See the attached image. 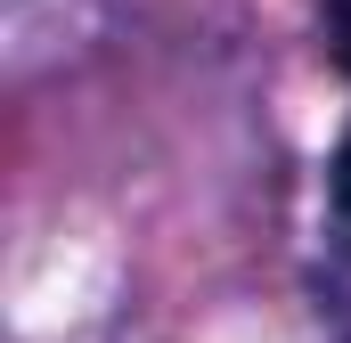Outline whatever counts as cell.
<instances>
[{
  "label": "cell",
  "instance_id": "6da1fadb",
  "mask_svg": "<svg viewBox=\"0 0 351 343\" xmlns=\"http://www.w3.org/2000/svg\"><path fill=\"white\" fill-rule=\"evenodd\" d=\"M327 188H335V221L351 229V131H343V147H335V164H327Z\"/></svg>",
  "mask_w": 351,
  "mask_h": 343
},
{
  "label": "cell",
  "instance_id": "7a4b0ae2",
  "mask_svg": "<svg viewBox=\"0 0 351 343\" xmlns=\"http://www.w3.org/2000/svg\"><path fill=\"white\" fill-rule=\"evenodd\" d=\"M327 8V41H335V66L351 74V0H319Z\"/></svg>",
  "mask_w": 351,
  "mask_h": 343
},
{
  "label": "cell",
  "instance_id": "3957f363",
  "mask_svg": "<svg viewBox=\"0 0 351 343\" xmlns=\"http://www.w3.org/2000/svg\"><path fill=\"white\" fill-rule=\"evenodd\" d=\"M343 335H351V327H343Z\"/></svg>",
  "mask_w": 351,
  "mask_h": 343
}]
</instances>
